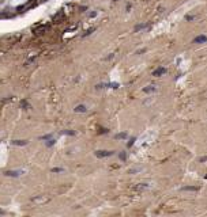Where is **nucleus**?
Returning <instances> with one entry per match:
<instances>
[{
    "label": "nucleus",
    "instance_id": "obj_1",
    "mask_svg": "<svg viewBox=\"0 0 207 217\" xmlns=\"http://www.w3.org/2000/svg\"><path fill=\"white\" fill-rule=\"evenodd\" d=\"M96 155L98 156V158H106V156H112L113 152H112V151H97Z\"/></svg>",
    "mask_w": 207,
    "mask_h": 217
},
{
    "label": "nucleus",
    "instance_id": "obj_2",
    "mask_svg": "<svg viewBox=\"0 0 207 217\" xmlns=\"http://www.w3.org/2000/svg\"><path fill=\"white\" fill-rule=\"evenodd\" d=\"M193 42H195V43H203V42H207V37H206V36H199V37H196V38L193 39Z\"/></svg>",
    "mask_w": 207,
    "mask_h": 217
},
{
    "label": "nucleus",
    "instance_id": "obj_3",
    "mask_svg": "<svg viewBox=\"0 0 207 217\" xmlns=\"http://www.w3.org/2000/svg\"><path fill=\"white\" fill-rule=\"evenodd\" d=\"M165 72H166L165 68H158V69H155V71L153 72V76H161V75H164Z\"/></svg>",
    "mask_w": 207,
    "mask_h": 217
},
{
    "label": "nucleus",
    "instance_id": "obj_4",
    "mask_svg": "<svg viewBox=\"0 0 207 217\" xmlns=\"http://www.w3.org/2000/svg\"><path fill=\"white\" fill-rule=\"evenodd\" d=\"M6 175H8V177H18V175H19V171H7L6 172Z\"/></svg>",
    "mask_w": 207,
    "mask_h": 217
},
{
    "label": "nucleus",
    "instance_id": "obj_5",
    "mask_svg": "<svg viewBox=\"0 0 207 217\" xmlns=\"http://www.w3.org/2000/svg\"><path fill=\"white\" fill-rule=\"evenodd\" d=\"M75 111H76V113H80V111H86V107H84V106L82 105V106H78V107L76 109H75Z\"/></svg>",
    "mask_w": 207,
    "mask_h": 217
},
{
    "label": "nucleus",
    "instance_id": "obj_6",
    "mask_svg": "<svg viewBox=\"0 0 207 217\" xmlns=\"http://www.w3.org/2000/svg\"><path fill=\"white\" fill-rule=\"evenodd\" d=\"M15 145H26L27 144V141H25V140H19V141H15Z\"/></svg>",
    "mask_w": 207,
    "mask_h": 217
},
{
    "label": "nucleus",
    "instance_id": "obj_7",
    "mask_svg": "<svg viewBox=\"0 0 207 217\" xmlns=\"http://www.w3.org/2000/svg\"><path fill=\"white\" fill-rule=\"evenodd\" d=\"M143 91H145V92H151V91H155V88H154V86H149L147 88H145Z\"/></svg>",
    "mask_w": 207,
    "mask_h": 217
},
{
    "label": "nucleus",
    "instance_id": "obj_8",
    "mask_svg": "<svg viewBox=\"0 0 207 217\" xmlns=\"http://www.w3.org/2000/svg\"><path fill=\"white\" fill-rule=\"evenodd\" d=\"M127 137V133H120V134H116V138H125Z\"/></svg>",
    "mask_w": 207,
    "mask_h": 217
},
{
    "label": "nucleus",
    "instance_id": "obj_9",
    "mask_svg": "<svg viewBox=\"0 0 207 217\" xmlns=\"http://www.w3.org/2000/svg\"><path fill=\"white\" fill-rule=\"evenodd\" d=\"M183 190H192V191H196L197 187H189V186H188V187H183Z\"/></svg>",
    "mask_w": 207,
    "mask_h": 217
},
{
    "label": "nucleus",
    "instance_id": "obj_10",
    "mask_svg": "<svg viewBox=\"0 0 207 217\" xmlns=\"http://www.w3.org/2000/svg\"><path fill=\"white\" fill-rule=\"evenodd\" d=\"M52 171H53V172H59V171H63V168H53Z\"/></svg>",
    "mask_w": 207,
    "mask_h": 217
},
{
    "label": "nucleus",
    "instance_id": "obj_11",
    "mask_svg": "<svg viewBox=\"0 0 207 217\" xmlns=\"http://www.w3.org/2000/svg\"><path fill=\"white\" fill-rule=\"evenodd\" d=\"M206 160H207V156H203V158L200 159V162H206Z\"/></svg>",
    "mask_w": 207,
    "mask_h": 217
}]
</instances>
